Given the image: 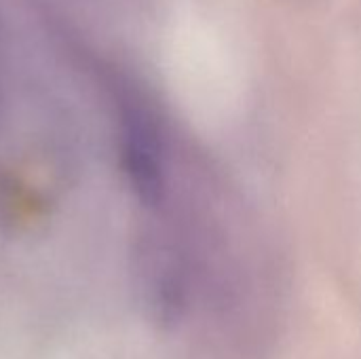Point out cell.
I'll return each mask as SVG.
<instances>
[{"mask_svg":"<svg viewBox=\"0 0 361 359\" xmlns=\"http://www.w3.org/2000/svg\"><path fill=\"white\" fill-rule=\"evenodd\" d=\"M4 106V47H2V32H0V110Z\"/></svg>","mask_w":361,"mask_h":359,"instance_id":"obj_1","label":"cell"}]
</instances>
